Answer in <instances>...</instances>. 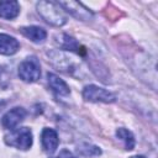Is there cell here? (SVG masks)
Wrapping results in <instances>:
<instances>
[{"instance_id":"cell-1","label":"cell","mask_w":158,"mask_h":158,"mask_svg":"<svg viewBox=\"0 0 158 158\" xmlns=\"http://www.w3.org/2000/svg\"><path fill=\"white\" fill-rule=\"evenodd\" d=\"M38 14L42 16L43 20H46L48 23L53 26H63L67 23L68 17L63 9L58 5V2L53 1H40L36 5Z\"/></svg>"},{"instance_id":"cell-2","label":"cell","mask_w":158,"mask_h":158,"mask_svg":"<svg viewBox=\"0 0 158 158\" xmlns=\"http://www.w3.org/2000/svg\"><path fill=\"white\" fill-rule=\"evenodd\" d=\"M5 143L17 149L27 151L32 146V132L28 127H20L12 130L5 136Z\"/></svg>"},{"instance_id":"cell-3","label":"cell","mask_w":158,"mask_h":158,"mask_svg":"<svg viewBox=\"0 0 158 158\" xmlns=\"http://www.w3.org/2000/svg\"><path fill=\"white\" fill-rule=\"evenodd\" d=\"M19 75L26 83L37 81L41 77V64L35 56L27 57L19 65Z\"/></svg>"},{"instance_id":"cell-4","label":"cell","mask_w":158,"mask_h":158,"mask_svg":"<svg viewBox=\"0 0 158 158\" xmlns=\"http://www.w3.org/2000/svg\"><path fill=\"white\" fill-rule=\"evenodd\" d=\"M83 98L91 102H105V104L114 102L116 99L112 93L96 85H86L83 90Z\"/></svg>"},{"instance_id":"cell-5","label":"cell","mask_w":158,"mask_h":158,"mask_svg":"<svg viewBox=\"0 0 158 158\" xmlns=\"http://www.w3.org/2000/svg\"><path fill=\"white\" fill-rule=\"evenodd\" d=\"M58 5L63 10H67L68 12H70L73 16H75L79 20L86 21V20H90L93 17V14L88 10V7H85L80 2H77V1H59Z\"/></svg>"},{"instance_id":"cell-6","label":"cell","mask_w":158,"mask_h":158,"mask_svg":"<svg viewBox=\"0 0 158 158\" xmlns=\"http://www.w3.org/2000/svg\"><path fill=\"white\" fill-rule=\"evenodd\" d=\"M25 117H26V110L23 107H14L2 116L1 123L7 130H15V127H17L20 122L25 120Z\"/></svg>"},{"instance_id":"cell-7","label":"cell","mask_w":158,"mask_h":158,"mask_svg":"<svg viewBox=\"0 0 158 158\" xmlns=\"http://www.w3.org/2000/svg\"><path fill=\"white\" fill-rule=\"evenodd\" d=\"M41 142H42V148L46 153L52 154L57 151L59 139H58V135L53 128H43L42 135H41Z\"/></svg>"},{"instance_id":"cell-8","label":"cell","mask_w":158,"mask_h":158,"mask_svg":"<svg viewBox=\"0 0 158 158\" xmlns=\"http://www.w3.org/2000/svg\"><path fill=\"white\" fill-rule=\"evenodd\" d=\"M19 49H20V43L15 37L5 33H0V54L12 56Z\"/></svg>"},{"instance_id":"cell-9","label":"cell","mask_w":158,"mask_h":158,"mask_svg":"<svg viewBox=\"0 0 158 158\" xmlns=\"http://www.w3.org/2000/svg\"><path fill=\"white\" fill-rule=\"evenodd\" d=\"M21 33L35 43H42L47 38V32L40 26H25L20 28Z\"/></svg>"},{"instance_id":"cell-10","label":"cell","mask_w":158,"mask_h":158,"mask_svg":"<svg viewBox=\"0 0 158 158\" xmlns=\"http://www.w3.org/2000/svg\"><path fill=\"white\" fill-rule=\"evenodd\" d=\"M47 79H48V84L51 86V89L57 94V95H60V96H67L70 94V89L69 86L67 85V83L60 79L58 75L53 74V73H48L47 74Z\"/></svg>"},{"instance_id":"cell-11","label":"cell","mask_w":158,"mask_h":158,"mask_svg":"<svg viewBox=\"0 0 158 158\" xmlns=\"http://www.w3.org/2000/svg\"><path fill=\"white\" fill-rule=\"evenodd\" d=\"M20 14V4L17 1H0V17L12 20Z\"/></svg>"},{"instance_id":"cell-12","label":"cell","mask_w":158,"mask_h":158,"mask_svg":"<svg viewBox=\"0 0 158 158\" xmlns=\"http://www.w3.org/2000/svg\"><path fill=\"white\" fill-rule=\"evenodd\" d=\"M60 47L63 49H67V51H70V52H74L77 54H80V56H84L85 54V49L84 47L73 37L68 36V35H62L60 36Z\"/></svg>"},{"instance_id":"cell-13","label":"cell","mask_w":158,"mask_h":158,"mask_svg":"<svg viewBox=\"0 0 158 158\" xmlns=\"http://www.w3.org/2000/svg\"><path fill=\"white\" fill-rule=\"evenodd\" d=\"M116 137L120 141H122V143H123V146L127 151H131V149L135 148L136 142H135V137H133L131 131H128L123 127H120V128L116 130Z\"/></svg>"},{"instance_id":"cell-14","label":"cell","mask_w":158,"mask_h":158,"mask_svg":"<svg viewBox=\"0 0 158 158\" xmlns=\"http://www.w3.org/2000/svg\"><path fill=\"white\" fill-rule=\"evenodd\" d=\"M78 152L84 157H94V156H100L101 154V149L99 147L89 144V143H84V144L79 146Z\"/></svg>"},{"instance_id":"cell-15","label":"cell","mask_w":158,"mask_h":158,"mask_svg":"<svg viewBox=\"0 0 158 158\" xmlns=\"http://www.w3.org/2000/svg\"><path fill=\"white\" fill-rule=\"evenodd\" d=\"M9 88L7 85V78L5 77V73L2 72L1 67H0V91H4Z\"/></svg>"},{"instance_id":"cell-16","label":"cell","mask_w":158,"mask_h":158,"mask_svg":"<svg viewBox=\"0 0 158 158\" xmlns=\"http://www.w3.org/2000/svg\"><path fill=\"white\" fill-rule=\"evenodd\" d=\"M54 158H77V157H74L69 151H62V152L59 153V156H57V157H54Z\"/></svg>"},{"instance_id":"cell-17","label":"cell","mask_w":158,"mask_h":158,"mask_svg":"<svg viewBox=\"0 0 158 158\" xmlns=\"http://www.w3.org/2000/svg\"><path fill=\"white\" fill-rule=\"evenodd\" d=\"M131 158H144L143 156H133V157H131Z\"/></svg>"}]
</instances>
